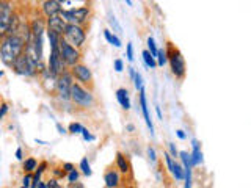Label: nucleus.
Returning <instances> with one entry per match:
<instances>
[{"instance_id": "nucleus-6", "label": "nucleus", "mask_w": 251, "mask_h": 188, "mask_svg": "<svg viewBox=\"0 0 251 188\" xmlns=\"http://www.w3.org/2000/svg\"><path fill=\"white\" fill-rule=\"evenodd\" d=\"M85 30L82 25H73V24H68V27L65 30V35H63V39L66 43H69L74 47H80L85 43Z\"/></svg>"}, {"instance_id": "nucleus-21", "label": "nucleus", "mask_w": 251, "mask_h": 188, "mask_svg": "<svg viewBox=\"0 0 251 188\" xmlns=\"http://www.w3.org/2000/svg\"><path fill=\"white\" fill-rule=\"evenodd\" d=\"M141 57H143V61H145V65L149 68V69H154L157 66V60L151 55V52L149 50H145L143 53H141Z\"/></svg>"}, {"instance_id": "nucleus-12", "label": "nucleus", "mask_w": 251, "mask_h": 188, "mask_svg": "<svg viewBox=\"0 0 251 188\" xmlns=\"http://www.w3.org/2000/svg\"><path fill=\"white\" fill-rule=\"evenodd\" d=\"M47 27H49V31H53V33H57L58 36L63 38L65 30L68 27V22L58 14V16H53V18H47Z\"/></svg>"}, {"instance_id": "nucleus-32", "label": "nucleus", "mask_w": 251, "mask_h": 188, "mask_svg": "<svg viewBox=\"0 0 251 188\" xmlns=\"http://www.w3.org/2000/svg\"><path fill=\"white\" fill-rule=\"evenodd\" d=\"M68 180H69L71 184L77 182V180H78V172H77L75 169H74L73 172H69V176H68Z\"/></svg>"}, {"instance_id": "nucleus-23", "label": "nucleus", "mask_w": 251, "mask_h": 188, "mask_svg": "<svg viewBox=\"0 0 251 188\" xmlns=\"http://www.w3.org/2000/svg\"><path fill=\"white\" fill-rule=\"evenodd\" d=\"M168 63V52L165 49H159L157 53V66H165Z\"/></svg>"}, {"instance_id": "nucleus-7", "label": "nucleus", "mask_w": 251, "mask_h": 188, "mask_svg": "<svg viewBox=\"0 0 251 188\" xmlns=\"http://www.w3.org/2000/svg\"><path fill=\"white\" fill-rule=\"evenodd\" d=\"M73 74L71 72H63L58 78H57V93L60 99L63 100H69L71 99V88H73Z\"/></svg>"}, {"instance_id": "nucleus-13", "label": "nucleus", "mask_w": 251, "mask_h": 188, "mask_svg": "<svg viewBox=\"0 0 251 188\" xmlns=\"http://www.w3.org/2000/svg\"><path fill=\"white\" fill-rule=\"evenodd\" d=\"M163 157H165V163H167V166H168V169H170V172L173 176H175L177 180H182V179H185V172H184V168L180 166V164L173 159V157L170 155V154H167L165 152L163 154Z\"/></svg>"}, {"instance_id": "nucleus-39", "label": "nucleus", "mask_w": 251, "mask_h": 188, "mask_svg": "<svg viewBox=\"0 0 251 188\" xmlns=\"http://www.w3.org/2000/svg\"><path fill=\"white\" fill-rule=\"evenodd\" d=\"M6 113H8V105L3 104V105H2V112H0V118H5Z\"/></svg>"}, {"instance_id": "nucleus-42", "label": "nucleus", "mask_w": 251, "mask_h": 188, "mask_svg": "<svg viewBox=\"0 0 251 188\" xmlns=\"http://www.w3.org/2000/svg\"><path fill=\"white\" fill-rule=\"evenodd\" d=\"M176 133H177V137H179L180 140H185V133H184V130H177Z\"/></svg>"}, {"instance_id": "nucleus-17", "label": "nucleus", "mask_w": 251, "mask_h": 188, "mask_svg": "<svg viewBox=\"0 0 251 188\" xmlns=\"http://www.w3.org/2000/svg\"><path fill=\"white\" fill-rule=\"evenodd\" d=\"M116 99L118 102L121 104V107L124 110H129L130 108V99H129V93L127 90H124V88H120L116 91Z\"/></svg>"}, {"instance_id": "nucleus-20", "label": "nucleus", "mask_w": 251, "mask_h": 188, "mask_svg": "<svg viewBox=\"0 0 251 188\" xmlns=\"http://www.w3.org/2000/svg\"><path fill=\"white\" fill-rule=\"evenodd\" d=\"M116 164H118V168H120L121 172H129V162L126 160V157L121 154V152H118L116 154Z\"/></svg>"}, {"instance_id": "nucleus-45", "label": "nucleus", "mask_w": 251, "mask_h": 188, "mask_svg": "<svg viewBox=\"0 0 251 188\" xmlns=\"http://www.w3.org/2000/svg\"><path fill=\"white\" fill-rule=\"evenodd\" d=\"M21 188H25V187H21Z\"/></svg>"}, {"instance_id": "nucleus-19", "label": "nucleus", "mask_w": 251, "mask_h": 188, "mask_svg": "<svg viewBox=\"0 0 251 188\" xmlns=\"http://www.w3.org/2000/svg\"><path fill=\"white\" fill-rule=\"evenodd\" d=\"M105 185L107 188H116L120 185V174L116 171H108L105 174Z\"/></svg>"}, {"instance_id": "nucleus-41", "label": "nucleus", "mask_w": 251, "mask_h": 188, "mask_svg": "<svg viewBox=\"0 0 251 188\" xmlns=\"http://www.w3.org/2000/svg\"><path fill=\"white\" fill-rule=\"evenodd\" d=\"M16 159H18V160H22V149H21V147L18 149V151H16Z\"/></svg>"}, {"instance_id": "nucleus-29", "label": "nucleus", "mask_w": 251, "mask_h": 188, "mask_svg": "<svg viewBox=\"0 0 251 188\" xmlns=\"http://www.w3.org/2000/svg\"><path fill=\"white\" fill-rule=\"evenodd\" d=\"M82 130H83V125H80L78 122H73L69 125V132L71 133H82Z\"/></svg>"}, {"instance_id": "nucleus-26", "label": "nucleus", "mask_w": 251, "mask_h": 188, "mask_svg": "<svg viewBox=\"0 0 251 188\" xmlns=\"http://www.w3.org/2000/svg\"><path fill=\"white\" fill-rule=\"evenodd\" d=\"M80 169L83 171V174H85V176H91V168H90L88 159H82V160H80Z\"/></svg>"}, {"instance_id": "nucleus-10", "label": "nucleus", "mask_w": 251, "mask_h": 188, "mask_svg": "<svg viewBox=\"0 0 251 188\" xmlns=\"http://www.w3.org/2000/svg\"><path fill=\"white\" fill-rule=\"evenodd\" d=\"M13 5L8 2H0V30H2V36L6 33V28L10 25V21L13 18Z\"/></svg>"}, {"instance_id": "nucleus-16", "label": "nucleus", "mask_w": 251, "mask_h": 188, "mask_svg": "<svg viewBox=\"0 0 251 188\" xmlns=\"http://www.w3.org/2000/svg\"><path fill=\"white\" fill-rule=\"evenodd\" d=\"M30 28H31V33H33V36H43L44 31H46V24L43 19L36 18L33 22L30 24Z\"/></svg>"}, {"instance_id": "nucleus-40", "label": "nucleus", "mask_w": 251, "mask_h": 188, "mask_svg": "<svg viewBox=\"0 0 251 188\" xmlns=\"http://www.w3.org/2000/svg\"><path fill=\"white\" fill-rule=\"evenodd\" d=\"M57 129H58V133H61V135H65V133H66V129L63 127L61 124H57Z\"/></svg>"}, {"instance_id": "nucleus-4", "label": "nucleus", "mask_w": 251, "mask_h": 188, "mask_svg": "<svg viewBox=\"0 0 251 188\" xmlns=\"http://www.w3.org/2000/svg\"><path fill=\"white\" fill-rule=\"evenodd\" d=\"M60 55H61L63 61H65V65L69 66L71 69L77 66L78 61H80V52H78V49L74 46H71L69 43H66L63 38L60 43Z\"/></svg>"}, {"instance_id": "nucleus-43", "label": "nucleus", "mask_w": 251, "mask_h": 188, "mask_svg": "<svg viewBox=\"0 0 251 188\" xmlns=\"http://www.w3.org/2000/svg\"><path fill=\"white\" fill-rule=\"evenodd\" d=\"M155 112H157V116H159V119H163L162 112H160V107H155Z\"/></svg>"}, {"instance_id": "nucleus-24", "label": "nucleus", "mask_w": 251, "mask_h": 188, "mask_svg": "<svg viewBox=\"0 0 251 188\" xmlns=\"http://www.w3.org/2000/svg\"><path fill=\"white\" fill-rule=\"evenodd\" d=\"M36 160L35 159H27L25 162H24V169H25V172L28 174V172H31V171H35L36 169Z\"/></svg>"}, {"instance_id": "nucleus-44", "label": "nucleus", "mask_w": 251, "mask_h": 188, "mask_svg": "<svg viewBox=\"0 0 251 188\" xmlns=\"http://www.w3.org/2000/svg\"><path fill=\"white\" fill-rule=\"evenodd\" d=\"M38 188H47V184H44V182H39Z\"/></svg>"}, {"instance_id": "nucleus-28", "label": "nucleus", "mask_w": 251, "mask_h": 188, "mask_svg": "<svg viewBox=\"0 0 251 188\" xmlns=\"http://www.w3.org/2000/svg\"><path fill=\"white\" fill-rule=\"evenodd\" d=\"M31 184H33V176L30 174H25V177L22 179V187H25V188H31Z\"/></svg>"}, {"instance_id": "nucleus-2", "label": "nucleus", "mask_w": 251, "mask_h": 188, "mask_svg": "<svg viewBox=\"0 0 251 188\" xmlns=\"http://www.w3.org/2000/svg\"><path fill=\"white\" fill-rule=\"evenodd\" d=\"M60 16L65 19L68 24L73 25H82L83 22H86L90 16V8L88 6H78V8H71V10H63Z\"/></svg>"}, {"instance_id": "nucleus-27", "label": "nucleus", "mask_w": 251, "mask_h": 188, "mask_svg": "<svg viewBox=\"0 0 251 188\" xmlns=\"http://www.w3.org/2000/svg\"><path fill=\"white\" fill-rule=\"evenodd\" d=\"M133 85H135V88L138 91H143V78H141V74L137 72L135 78H133Z\"/></svg>"}, {"instance_id": "nucleus-33", "label": "nucleus", "mask_w": 251, "mask_h": 188, "mask_svg": "<svg viewBox=\"0 0 251 188\" xmlns=\"http://www.w3.org/2000/svg\"><path fill=\"white\" fill-rule=\"evenodd\" d=\"M148 157H149V160H151V162H155V160H157L155 151H154V147H151V146L148 147Z\"/></svg>"}, {"instance_id": "nucleus-34", "label": "nucleus", "mask_w": 251, "mask_h": 188, "mask_svg": "<svg viewBox=\"0 0 251 188\" xmlns=\"http://www.w3.org/2000/svg\"><path fill=\"white\" fill-rule=\"evenodd\" d=\"M123 69H124L123 60H115V70H116V72H121Z\"/></svg>"}, {"instance_id": "nucleus-36", "label": "nucleus", "mask_w": 251, "mask_h": 188, "mask_svg": "<svg viewBox=\"0 0 251 188\" xmlns=\"http://www.w3.org/2000/svg\"><path fill=\"white\" fill-rule=\"evenodd\" d=\"M127 60L129 61H133V47H132L130 43L127 44Z\"/></svg>"}, {"instance_id": "nucleus-35", "label": "nucleus", "mask_w": 251, "mask_h": 188, "mask_svg": "<svg viewBox=\"0 0 251 188\" xmlns=\"http://www.w3.org/2000/svg\"><path fill=\"white\" fill-rule=\"evenodd\" d=\"M47 188H61V187L55 179H50L49 182H47Z\"/></svg>"}, {"instance_id": "nucleus-15", "label": "nucleus", "mask_w": 251, "mask_h": 188, "mask_svg": "<svg viewBox=\"0 0 251 188\" xmlns=\"http://www.w3.org/2000/svg\"><path fill=\"white\" fill-rule=\"evenodd\" d=\"M140 107H141V112H143L146 125L149 127V130H151V135H152V133H154V125H152V121H151V116H149V110H148V104H146L145 90H143V91H140Z\"/></svg>"}, {"instance_id": "nucleus-18", "label": "nucleus", "mask_w": 251, "mask_h": 188, "mask_svg": "<svg viewBox=\"0 0 251 188\" xmlns=\"http://www.w3.org/2000/svg\"><path fill=\"white\" fill-rule=\"evenodd\" d=\"M192 146H193V152L190 154L192 155V164L196 166V164H200L202 162V154L200 151V141L198 140H192Z\"/></svg>"}, {"instance_id": "nucleus-22", "label": "nucleus", "mask_w": 251, "mask_h": 188, "mask_svg": "<svg viewBox=\"0 0 251 188\" xmlns=\"http://www.w3.org/2000/svg\"><path fill=\"white\" fill-rule=\"evenodd\" d=\"M104 36L110 44H113L115 47H121V39L116 35H112V31L110 30H104Z\"/></svg>"}, {"instance_id": "nucleus-1", "label": "nucleus", "mask_w": 251, "mask_h": 188, "mask_svg": "<svg viewBox=\"0 0 251 188\" xmlns=\"http://www.w3.org/2000/svg\"><path fill=\"white\" fill-rule=\"evenodd\" d=\"M27 41L21 35L14 36H5L2 39V46H0V57L6 66H14L18 58L25 52Z\"/></svg>"}, {"instance_id": "nucleus-14", "label": "nucleus", "mask_w": 251, "mask_h": 188, "mask_svg": "<svg viewBox=\"0 0 251 188\" xmlns=\"http://www.w3.org/2000/svg\"><path fill=\"white\" fill-rule=\"evenodd\" d=\"M61 5H63V2H58V0H47V2L43 3V13L47 16V18L58 16L63 11Z\"/></svg>"}, {"instance_id": "nucleus-38", "label": "nucleus", "mask_w": 251, "mask_h": 188, "mask_svg": "<svg viewBox=\"0 0 251 188\" xmlns=\"http://www.w3.org/2000/svg\"><path fill=\"white\" fill-rule=\"evenodd\" d=\"M170 151H171L173 157H177V155H179V152H177V149H176V146H175V144H173V143H170Z\"/></svg>"}, {"instance_id": "nucleus-9", "label": "nucleus", "mask_w": 251, "mask_h": 188, "mask_svg": "<svg viewBox=\"0 0 251 188\" xmlns=\"http://www.w3.org/2000/svg\"><path fill=\"white\" fill-rule=\"evenodd\" d=\"M65 68H66V65H65V61H63L61 55H60V49L50 50V57H49V72H50V75L58 78L63 72H66Z\"/></svg>"}, {"instance_id": "nucleus-37", "label": "nucleus", "mask_w": 251, "mask_h": 188, "mask_svg": "<svg viewBox=\"0 0 251 188\" xmlns=\"http://www.w3.org/2000/svg\"><path fill=\"white\" fill-rule=\"evenodd\" d=\"M63 169H65L66 172H73L75 168H74V164H73V163H65V164H63Z\"/></svg>"}, {"instance_id": "nucleus-25", "label": "nucleus", "mask_w": 251, "mask_h": 188, "mask_svg": "<svg viewBox=\"0 0 251 188\" xmlns=\"http://www.w3.org/2000/svg\"><path fill=\"white\" fill-rule=\"evenodd\" d=\"M148 50L151 52V55H152L154 58H157V53H159V49L155 47V43H154V39H152L151 36L148 38Z\"/></svg>"}, {"instance_id": "nucleus-31", "label": "nucleus", "mask_w": 251, "mask_h": 188, "mask_svg": "<svg viewBox=\"0 0 251 188\" xmlns=\"http://www.w3.org/2000/svg\"><path fill=\"white\" fill-rule=\"evenodd\" d=\"M82 137H83L85 141H93L94 140V135H91V133L88 132V129H85V127L82 130Z\"/></svg>"}, {"instance_id": "nucleus-3", "label": "nucleus", "mask_w": 251, "mask_h": 188, "mask_svg": "<svg viewBox=\"0 0 251 188\" xmlns=\"http://www.w3.org/2000/svg\"><path fill=\"white\" fill-rule=\"evenodd\" d=\"M168 49H170V53H168V61H170V66H171V72L176 75V78H184L185 75V60L182 57V53H180L177 49L171 46V43L168 44Z\"/></svg>"}, {"instance_id": "nucleus-11", "label": "nucleus", "mask_w": 251, "mask_h": 188, "mask_svg": "<svg viewBox=\"0 0 251 188\" xmlns=\"http://www.w3.org/2000/svg\"><path fill=\"white\" fill-rule=\"evenodd\" d=\"M71 74H73L78 82L83 83V85H88L93 82V74L91 70L88 69V66L82 65V63H78L77 66H74L73 69H71Z\"/></svg>"}, {"instance_id": "nucleus-30", "label": "nucleus", "mask_w": 251, "mask_h": 188, "mask_svg": "<svg viewBox=\"0 0 251 188\" xmlns=\"http://www.w3.org/2000/svg\"><path fill=\"white\" fill-rule=\"evenodd\" d=\"M108 22H110V25L115 27V30L118 31V33H121V27H120V24H118V21L115 19V16L110 14V18H108Z\"/></svg>"}, {"instance_id": "nucleus-5", "label": "nucleus", "mask_w": 251, "mask_h": 188, "mask_svg": "<svg viewBox=\"0 0 251 188\" xmlns=\"http://www.w3.org/2000/svg\"><path fill=\"white\" fill-rule=\"evenodd\" d=\"M71 100L83 108H88L93 105L94 97H93V94L90 91H86L82 85L74 83L73 88H71Z\"/></svg>"}, {"instance_id": "nucleus-8", "label": "nucleus", "mask_w": 251, "mask_h": 188, "mask_svg": "<svg viewBox=\"0 0 251 188\" xmlns=\"http://www.w3.org/2000/svg\"><path fill=\"white\" fill-rule=\"evenodd\" d=\"M13 69H14L19 75H33V74L36 72L38 66L27 57L25 52H24V53L21 55V57L18 58V61L14 63Z\"/></svg>"}]
</instances>
